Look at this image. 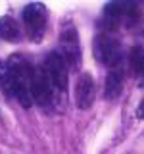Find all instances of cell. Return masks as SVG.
<instances>
[{
  "label": "cell",
  "instance_id": "obj_6",
  "mask_svg": "<svg viewBox=\"0 0 144 154\" xmlns=\"http://www.w3.org/2000/svg\"><path fill=\"white\" fill-rule=\"evenodd\" d=\"M31 94H33V102L42 106V108H50L54 104V89L50 85L46 71L42 66L33 67V79H31Z\"/></svg>",
  "mask_w": 144,
  "mask_h": 154
},
{
  "label": "cell",
  "instance_id": "obj_3",
  "mask_svg": "<svg viewBox=\"0 0 144 154\" xmlns=\"http://www.w3.org/2000/svg\"><path fill=\"white\" fill-rule=\"evenodd\" d=\"M94 58L100 62L102 66L112 67L121 66V56H123V48H121V41L115 35L108 31L98 33L94 38Z\"/></svg>",
  "mask_w": 144,
  "mask_h": 154
},
{
  "label": "cell",
  "instance_id": "obj_8",
  "mask_svg": "<svg viewBox=\"0 0 144 154\" xmlns=\"http://www.w3.org/2000/svg\"><path fill=\"white\" fill-rule=\"evenodd\" d=\"M123 93V69L121 66L112 67L106 75V83H104V98L106 100H115L119 98Z\"/></svg>",
  "mask_w": 144,
  "mask_h": 154
},
{
  "label": "cell",
  "instance_id": "obj_10",
  "mask_svg": "<svg viewBox=\"0 0 144 154\" xmlns=\"http://www.w3.org/2000/svg\"><path fill=\"white\" fill-rule=\"evenodd\" d=\"M129 66H131V71L136 77H144V48L142 46H133L131 48ZM140 85H144V79L140 81Z\"/></svg>",
  "mask_w": 144,
  "mask_h": 154
},
{
  "label": "cell",
  "instance_id": "obj_1",
  "mask_svg": "<svg viewBox=\"0 0 144 154\" xmlns=\"http://www.w3.org/2000/svg\"><path fill=\"white\" fill-rule=\"evenodd\" d=\"M33 67L21 54H14L0 64V87L8 96H14L25 110L31 108Z\"/></svg>",
  "mask_w": 144,
  "mask_h": 154
},
{
  "label": "cell",
  "instance_id": "obj_11",
  "mask_svg": "<svg viewBox=\"0 0 144 154\" xmlns=\"http://www.w3.org/2000/svg\"><path fill=\"white\" fill-rule=\"evenodd\" d=\"M136 118L138 119H144V96H142V100L136 106Z\"/></svg>",
  "mask_w": 144,
  "mask_h": 154
},
{
  "label": "cell",
  "instance_id": "obj_4",
  "mask_svg": "<svg viewBox=\"0 0 144 154\" xmlns=\"http://www.w3.org/2000/svg\"><path fill=\"white\" fill-rule=\"evenodd\" d=\"M42 67H44L48 79H50L54 94L56 96H65L67 94V85H69V66L65 64V60L62 58V54L58 50L48 52Z\"/></svg>",
  "mask_w": 144,
  "mask_h": 154
},
{
  "label": "cell",
  "instance_id": "obj_9",
  "mask_svg": "<svg viewBox=\"0 0 144 154\" xmlns=\"http://www.w3.org/2000/svg\"><path fill=\"white\" fill-rule=\"evenodd\" d=\"M23 37V29L19 21L12 16H2L0 17V38L8 42H17Z\"/></svg>",
  "mask_w": 144,
  "mask_h": 154
},
{
  "label": "cell",
  "instance_id": "obj_2",
  "mask_svg": "<svg viewBox=\"0 0 144 154\" xmlns=\"http://www.w3.org/2000/svg\"><path fill=\"white\" fill-rule=\"evenodd\" d=\"M58 52L69 66V69H79L81 60H83V52H81V41L79 33L73 21H65L60 31V42H58Z\"/></svg>",
  "mask_w": 144,
  "mask_h": 154
},
{
  "label": "cell",
  "instance_id": "obj_7",
  "mask_svg": "<svg viewBox=\"0 0 144 154\" xmlns=\"http://www.w3.org/2000/svg\"><path fill=\"white\" fill-rule=\"evenodd\" d=\"M96 85L90 73H81L75 85V104L79 110H88L94 102Z\"/></svg>",
  "mask_w": 144,
  "mask_h": 154
},
{
  "label": "cell",
  "instance_id": "obj_5",
  "mask_svg": "<svg viewBox=\"0 0 144 154\" xmlns=\"http://www.w3.org/2000/svg\"><path fill=\"white\" fill-rule=\"evenodd\" d=\"M23 25H25L27 37L33 42H40L46 31V21H48V10L40 2H31L23 8Z\"/></svg>",
  "mask_w": 144,
  "mask_h": 154
}]
</instances>
